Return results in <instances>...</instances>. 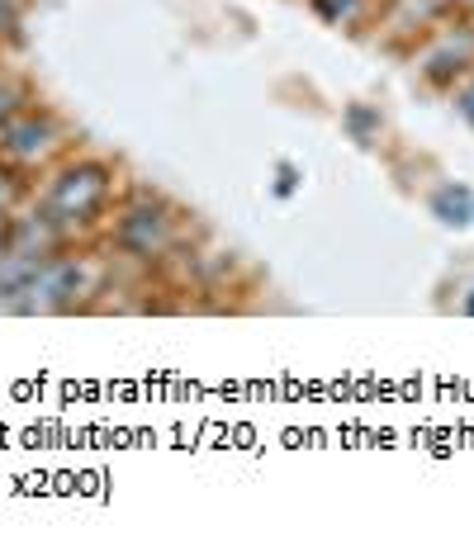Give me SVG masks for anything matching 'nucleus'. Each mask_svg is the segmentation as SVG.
<instances>
[{"instance_id": "1", "label": "nucleus", "mask_w": 474, "mask_h": 554, "mask_svg": "<svg viewBox=\"0 0 474 554\" xmlns=\"http://www.w3.org/2000/svg\"><path fill=\"white\" fill-rule=\"evenodd\" d=\"M100 275L105 270L91 256H48L15 294L0 299V313H62V308H76L100 289Z\"/></svg>"}, {"instance_id": "2", "label": "nucleus", "mask_w": 474, "mask_h": 554, "mask_svg": "<svg viewBox=\"0 0 474 554\" xmlns=\"http://www.w3.org/2000/svg\"><path fill=\"white\" fill-rule=\"evenodd\" d=\"M110 166L105 161H72V166H62L48 185V195H43V214L53 218L62 233H72V228H86L100 218V209L110 204Z\"/></svg>"}, {"instance_id": "3", "label": "nucleus", "mask_w": 474, "mask_h": 554, "mask_svg": "<svg viewBox=\"0 0 474 554\" xmlns=\"http://www.w3.org/2000/svg\"><path fill=\"white\" fill-rule=\"evenodd\" d=\"M67 147V133L53 114H10L0 124V157L10 166H48Z\"/></svg>"}, {"instance_id": "4", "label": "nucleus", "mask_w": 474, "mask_h": 554, "mask_svg": "<svg viewBox=\"0 0 474 554\" xmlns=\"http://www.w3.org/2000/svg\"><path fill=\"white\" fill-rule=\"evenodd\" d=\"M171 237H176V223H171L162 199H133L124 209V218H119V228H114V242L128 256H143V261L162 256L171 247Z\"/></svg>"}, {"instance_id": "5", "label": "nucleus", "mask_w": 474, "mask_h": 554, "mask_svg": "<svg viewBox=\"0 0 474 554\" xmlns=\"http://www.w3.org/2000/svg\"><path fill=\"white\" fill-rule=\"evenodd\" d=\"M418 67L432 76V81L460 76L465 67H474V34L470 29H441V34L432 38V48H422Z\"/></svg>"}, {"instance_id": "6", "label": "nucleus", "mask_w": 474, "mask_h": 554, "mask_svg": "<svg viewBox=\"0 0 474 554\" xmlns=\"http://www.w3.org/2000/svg\"><path fill=\"white\" fill-rule=\"evenodd\" d=\"M62 228H57L48 214H34V218H15V223H5V251H19V256H38V261H48L57 256L62 247Z\"/></svg>"}, {"instance_id": "7", "label": "nucleus", "mask_w": 474, "mask_h": 554, "mask_svg": "<svg viewBox=\"0 0 474 554\" xmlns=\"http://www.w3.org/2000/svg\"><path fill=\"white\" fill-rule=\"evenodd\" d=\"M432 214L441 223H451V228H465L470 223V190H460V185H446L432 195Z\"/></svg>"}, {"instance_id": "8", "label": "nucleus", "mask_w": 474, "mask_h": 554, "mask_svg": "<svg viewBox=\"0 0 474 554\" xmlns=\"http://www.w3.org/2000/svg\"><path fill=\"white\" fill-rule=\"evenodd\" d=\"M318 15L332 19V24H356L365 15V0H313Z\"/></svg>"}, {"instance_id": "9", "label": "nucleus", "mask_w": 474, "mask_h": 554, "mask_svg": "<svg viewBox=\"0 0 474 554\" xmlns=\"http://www.w3.org/2000/svg\"><path fill=\"white\" fill-rule=\"evenodd\" d=\"M24 195V185H19V176L10 171V166H0V218L15 209V199Z\"/></svg>"}, {"instance_id": "10", "label": "nucleus", "mask_w": 474, "mask_h": 554, "mask_svg": "<svg viewBox=\"0 0 474 554\" xmlns=\"http://www.w3.org/2000/svg\"><path fill=\"white\" fill-rule=\"evenodd\" d=\"M19 105H24V90L10 86V81H0V124H5L10 114H19Z\"/></svg>"}, {"instance_id": "11", "label": "nucleus", "mask_w": 474, "mask_h": 554, "mask_svg": "<svg viewBox=\"0 0 474 554\" xmlns=\"http://www.w3.org/2000/svg\"><path fill=\"white\" fill-rule=\"evenodd\" d=\"M19 29V0H0V38H10Z\"/></svg>"}, {"instance_id": "12", "label": "nucleus", "mask_w": 474, "mask_h": 554, "mask_svg": "<svg viewBox=\"0 0 474 554\" xmlns=\"http://www.w3.org/2000/svg\"><path fill=\"white\" fill-rule=\"evenodd\" d=\"M456 105H460V114H465V119H470V124H474V81H470V86H460Z\"/></svg>"}, {"instance_id": "13", "label": "nucleus", "mask_w": 474, "mask_h": 554, "mask_svg": "<svg viewBox=\"0 0 474 554\" xmlns=\"http://www.w3.org/2000/svg\"><path fill=\"white\" fill-rule=\"evenodd\" d=\"M370 124H375V119H370L365 109H351V128H356V138H365V133H370Z\"/></svg>"}, {"instance_id": "14", "label": "nucleus", "mask_w": 474, "mask_h": 554, "mask_svg": "<svg viewBox=\"0 0 474 554\" xmlns=\"http://www.w3.org/2000/svg\"><path fill=\"white\" fill-rule=\"evenodd\" d=\"M294 185H299V171H294V166H280V195H290Z\"/></svg>"}, {"instance_id": "15", "label": "nucleus", "mask_w": 474, "mask_h": 554, "mask_svg": "<svg viewBox=\"0 0 474 554\" xmlns=\"http://www.w3.org/2000/svg\"><path fill=\"white\" fill-rule=\"evenodd\" d=\"M446 5H460V10H474V0H446Z\"/></svg>"}, {"instance_id": "16", "label": "nucleus", "mask_w": 474, "mask_h": 554, "mask_svg": "<svg viewBox=\"0 0 474 554\" xmlns=\"http://www.w3.org/2000/svg\"><path fill=\"white\" fill-rule=\"evenodd\" d=\"M465 313H470V318H474V299H465Z\"/></svg>"}, {"instance_id": "17", "label": "nucleus", "mask_w": 474, "mask_h": 554, "mask_svg": "<svg viewBox=\"0 0 474 554\" xmlns=\"http://www.w3.org/2000/svg\"><path fill=\"white\" fill-rule=\"evenodd\" d=\"M0 242H5V218H0Z\"/></svg>"}]
</instances>
